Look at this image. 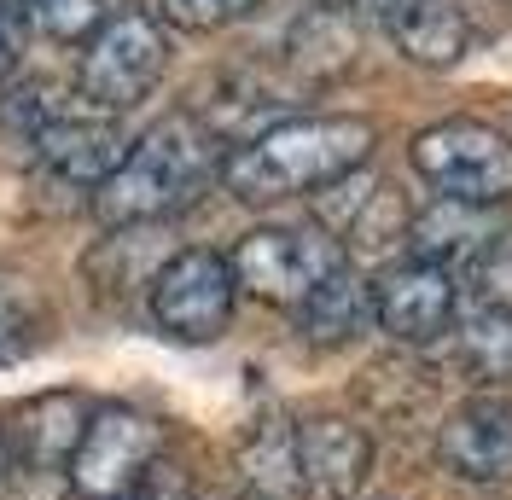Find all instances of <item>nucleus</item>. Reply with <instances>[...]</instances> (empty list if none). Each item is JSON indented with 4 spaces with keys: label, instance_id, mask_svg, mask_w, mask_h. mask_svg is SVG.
<instances>
[{
    "label": "nucleus",
    "instance_id": "nucleus-1",
    "mask_svg": "<svg viewBox=\"0 0 512 500\" xmlns=\"http://www.w3.org/2000/svg\"><path fill=\"white\" fill-rule=\"evenodd\" d=\"M379 128L367 117H286L262 128L222 163V181L239 204H280L297 192L338 187L373 157Z\"/></svg>",
    "mask_w": 512,
    "mask_h": 500
},
{
    "label": "nucleus",
    "instance_id": "nucleus-13",
    "mask_svg": "<svg viewBox=\"0 0 512 500\" xmlns=\"http://www.w3.org/2000/svg\"><path fill=\"white\" fill-rule=\"evenodd\" d=\"M297 332L309 344H350L355 332L373 320V285L355 280L350 268H338L326 285H315V297L297 303Z\"/></svg>",
    "mask_w": 512,
    "mask_h": 500
},
{
    "label": "nucleus",
    "instance_id": "nucleus-16",
    "mask_svg": "<svg viewBox=\"0 0 512 500\" xmlns=\"http://www.w3.org/2000/svg\"><path fill=\"white\" fill-rule=\"evenodd\" d=\"M239 471L256 489V500H303V471H297V425H256L239 442Z\"/></svg>",
    "mask_w": 512,
    "mask_h": 500
},
{
    "label": "nucleus",
    "instance_id": "nucleus-12",
    "mask_svg": "<svg viewBox=\"0 0 512 500\" xmlns=\"http://www.w3.org/2000/svg\"><path fill=\"white\" fill-rule=\"evenodd\" d=\"M18 431H12V460H24L35 471H53V466H70L76 442L88 431V402L70 396V390H53V396H35L30 407H18Z\"/></svg>",
    "mask_w": 512,
    "mask_h": 500
},
{
    "label": "nucleus",
    "instance_id": "nucleus-21",
    "mask_svg": "<svg viewBox=\"0 0 512 500\" xmlns=\"http://www.w3.org/2000/svg\"><path fill=\"white\" fill-rule=\"evenodd\" d=\"M158 6H163V18H169L175 30L204 35V30H222V24H239V18L256 12L262 0H158Z\"/></svg>",
    "mask_w": 512,
    "mask_h": 500
},
{
    "label": "nucleus",
    "instance_id": "nucleus-14",
    "mask_svg": "<svg viewBox=\"0 0 512 500\" xmlns=\"http://www.w3.org/2000/svg\"><path fill=\"white\" fill-rule=\"evenodd\" d=\"M396 47L408 53L414 64H431V70H448V64H460V53L472 47V24H466V12L454 6V0H414L396 24Z\"/></svg>",
    "mask_w": 512,
    "mask_h": 500
},
{
    "label": "nucleus",
    "instance_id": "nucleus-24",
    "mask_svg": "<svg viewBox=\"0 0 512 500\" xmlns=\"http://www.w3.org/2000/svg\"><path fill=\"white\" fill-rule=\"evenodd\" d=\"M6 471H12V442H6V431H0V483H6Z\"/></svg>",
    "mask_w": 512,
    "mask_h": 500
},
{
    "label": "nucleus",
    "instance_id": "nucleus-3",
    "mask_svg": "<svg viewBox=\"0 0 512 500\" xmlns=\"http://www.w3.org/2000/svg\"><path fill=\"white\" fill-rule=\"evenodd\" d=\"M169 70V35L152 12H117L105 18L88 47H82V70H76V88L82 99L117 117V111H134L140 99L152 94Z\"/></svg>",
    "mask_w": 512,
    "mask_h": 500
},
{
    "label": "nucleus",
    "instance_id": "nucleus-17",
    "mask_svg": "<svg viewBox=\"0 0 512 500\" xmlns=\"http://www.w3.org/2000/svg\"><path fill=\"white\" fill-rule=\"evenodd\" d=\"M454 285L466 303H478V314H512V227H495L454 268Z\"/></svg>",
    "mask_w": 512,
    "mask_h": 500
},
{
    "label": "nucleus",
    "instance_id": "nucleus-10",
    "mask_svg": "<svg viewBox=\"0 0 512 500\" xmlns=\"http://www.w3.org/2000/svg\"><path fill=\"white\" fill-rule=\"evenodd\" d=\"M297 471H303V500H355L373 471V437L350 419H303Z\"/></svg>",
    "mask_w": 512,
    "mask_h": 500
},
{
    "label": "nucleus",
    "instance_id": "nucleus-8",
    "mask_svg": "<svg viewBox=\"0 0 512 500\" xmlns=\"http://www.w3.org/2000/svg\"><path fill=\"white\" fill-rule=\"evenodd\" d=\"M454 314H460V285H454V274L443 262L408 256L390 274H379V285H373V320L390 338H402V344L443 338L454 326Z\"/></svg>",
    "mask_w": 512,
    "mask_h": 500
},
{
    "label": "nucleus",
    "instance_id": "nucleus-20",
    "mask_svg": "<svg viewBox=\"0 0 512 500\" xmlns=\"http://www.w3.org/2000/svg\"><path fill=\"white\" fill-rule=\"evenodd\" d=\"M466 367L489 384H512V314H478L460 338Z\"/></svg>",
    "mask_w": 512,
    "mask_h": 500
},
{
    "label": "nucleus",
    "instance_id": "nucleus-22",
    "mask_svg": "<svg viewBox=\"0 0 512 500\" xmlns=\"http://www.w3.org/2000/svg\"><path fill=\"white\" fill-rule=\"evenodd\" d=\"M326 6H338V12H361V18H384V24H396L414 0H326Z\"/></svg>",
    "mask_w": 512,
    "mask_h": 500
},
{
    "label": "nucleus",
    "instance_id": "nucleus-18",
    "mask_svg": "<svg viewBox=\"0 0 512 500\" xmlns=\"http://www.w3.org/2000/svg\"><path fill=\"white\" fill-rule=\"evenodd\" d=\"M0 18L47 35V41H82L105 24L99 0H0Z\"/></svg>",
    "mask_w": 512,
    "mask_h": 500
},
{
    "label": "nucleus",
    "instance_id": "nucleus-9",
    "mask_svg": "<svg viewBox=\"0 0 512 500\" xmlns=\"http://www.w3.org/2000/svg\"><path fill=\"white\" fill-rule=\"evenodd\" d=\"M437 460L460 483H512V396H466L437 431Z\"/></svg>",
    "mask_w": 512,
    "mask_h": 500
},
{
    "label": "nucleus",
    "instance_id": "nucleus-15",
    "mask_svg": "<svg viewBox=\"0 0 512 500\" xmlns=\"http://www.w3.org/2000/svg\"><path fill=\"white\" fill-rule=\"evenodd\" d=\"M495 233V221H483V210H472V204H454V198H443V204H431L425 216L408 221V239H414V256H425V262H443L448 274L472 256V250L483 245Z\"/></svg>",
    "mask_w": 512,
    "mask_h": 500
},
{
    "label": "nucleus",
    "instance_id": "nucleus-11",
    "mask_svg": "<svg viewBox=\"0 0 512 500\" xmlns=\"http://www.w3.org/2000/svg\"><path fill=\"white\" fill-rule=\"evenodd\" d=\"M30 146L59 181H70V187H94V192L117 175V163L128 157L123 128L111 123L105 111H94V117H47V123L35 128Z\"/></svg>",
    "mask_w": 512,
    "mask_h": 500
},
{
    "label": "nucleus",
    "instance_id": "nucleus-23",
    "mask_svg": "<svg viewBox=\"0 0 512 500\" xmlns=\"http://www.w3.org/2000/svg\"><path fill=\"white\" fill-rule=\"evenodd\" d=\"M12 64H18V47H12V24L0 18V82L12 76Z\"/></svg>",
    "mask_w": 512,
    "mask_h": 500
},
{
    "label": "nucleus",
    "instance_id": "nucleus-7",
    "mask_svg": "<svg viewBox=\"0 0 512 500\" xmlns=\"http://www.w3.org/2000/svg\"><path fill=\"white\" fill-rule=\"evenodd\" d=\"M233 262L216 250H181L169 256L152 280V320L175 344H216L233 320Z\"/></svg>",
    "mask_w": 512,
    "mask_h": 500
},
{
    "label": "nucleus",
    "instance_id": "nucleus-5",
    "mask_svg": "<svg viewBox=\"0 0 512 500\" xmlns=\"http://www.w3.org/2000/svg\"><path fill=\"white\" fill-rule=\"evenodd\" d=\"M163 425L140 407H99L88 413V431L70 454V489L76 500H134L140 483L163 460Z\"/></svg>",
    "mask_w": 512,
    "mask_h": 500
},
{
    "label": "nucleus",
    "instance_id": "nucleus-6",
    "mask_svg": "<svg viewBox=\"0 0 512 500\" xmlns=\"http://www.w3.org/2000/svg\"><path fill=\"white\" fill-rule=\"evenodd\" d=\"M227 262H233L239 291H251L256 303L297 309L303 297H315V285H326L344 268V245L326 227H256Z\"/></svg>",
    "mask_w": 512,
    "mask_h": 500
},
{
    "label": "nucleus",
    "instance_id": "nucleus-2",
    "mask_svg": "<svg viewBox=\"0 0 512 500\" xmlns=\"http://www.w3.org/2000/svg\"><path fill=\"white\" fill-rule=\"evenodd\" d=\"M222 175V140L204 117H163L152 123L117 175L94 192V216L111 227H140V221H163L187 210L198 192Z\"/></svg>",
    "mask_w": 512,
    "mask_h": 500
},
{
    "label": "nucleus",
    "instance_id": "nucleus-19",
    "mask_svg": "<svg viewBox=\"0 0 512 500\" xmlns=\"http://www.w3.org/2000/svg\"><path fill=\"white\" fill-rule=\"evenodd\" d=\"M41 344V303L18 274H0V367L24 361Z\"/></svg>",
    "mask_w": 512,
    "mask_h": 500
},
{
    "label": "nucleus",
    "instance_id": "nucleus-4",
    "mask_svg": "<svg viewBox=\"0 0 512 500\" xmlns=\"http://www.w3.org/2000/svg\"><path fill=\"white\" fill-rule=\"evenodd\" d=\"M414 169L437 198L489 210L512 198V134L478 123V117H448L414 140Z\"/></svg>",
    "mask_w": 512,
    "mask_h": 500
}]
</instances>
